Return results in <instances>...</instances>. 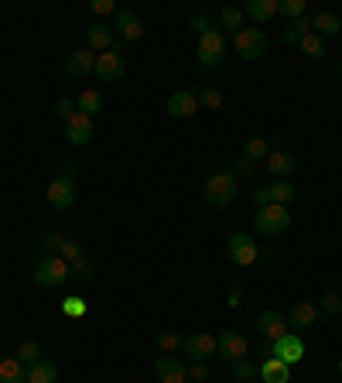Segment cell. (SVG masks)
Returning <instances> with one entry per match:
<instances>
[{"mask_svg":"<svg viewBox=\"0 0 342 383\" xmlns=\"http://www.w3.org/2000/svg\"><path fill=\"white\" fill-rule=\"evenodd\" d=\"M237 175L230 171V168H223V171H216L209 181H206V188H202V199L212 205V209H226V205H233L237 199Z\"/></svg>","mask_w":342,"mask_h":383,"instance_id":"obj_1","label":"cell"},{"mask_svg":"<svg viewBox=\"0 0 342 383\" xmlns=\"http://www.w3.org/2000/svg\"><path fill=\"white\" fill-rule=\"evenodd\" d=\"M254 226H257V233L261 236H281V233L291 226V212L288 205H263V209H257V216H254Z\"/></svg>","mask_w":342,"mask_h":383,"instance_id":"obj_2","label":"cell"},{"mask_svg":"<svg viewBox=\"0 0 342 383\" xmlns=\"http://www.w3.org/2000/svg\"><path fill=\"white\" fill-rule=\"evenodd\" d=\"M65 281H69V260L48 254L34 264V284L38 287H62Z\"/></svg>","mask_w":342,"mask_h":383,"instance_id":"obj_3","label":"cell"},{"mask_svg":"<svg viewBox=\"0 0 342 383\" xmlns=\"http://www.w3.org/2000/svg\"><path fill=\"white\" fill-rule=\"evenodd\" d=\"M216 353L230 363H239V359H250V339L239 332V329H223L216 335Z\"/></svg>","mask_w":342,"mask_h":383,"instance_id":"obj_4","label":"cell"},{"mask_svg":"<svg viewBox=\"0 0 342 383\" xmlns=\"http://www.w3.org/2000/svg\"><path fill=\"white\" fill-rule=\"evenodd\" d=\"M199 65H206V69H216L223 58H226V34L219 31V27H212L206 31L202 38H199Z\"/></svg>","mask_w":342,"mask_h":383,"instance_id":"obj_5","label":"cell"},{"mask_svg":"<svg viewBox=\"0 0 342 383\" xmlns=\"http://www.w3.org/2000/svg\"><path fill=\"white\" fill-rule=\"evenodd\" d=\"M233 48H237L239 58L257 62L263 51H267V34H263L261 27H243V31H237V38H233Z\"/></svg>","mask_w":342,"mask_h":383,"instance_id":"obj_6","label":"cell"},{"mask_svg":"<svg viewBox=\"0 0 342 383\" xmlns=\"http://www.w3.org/2000/svg\"><path fill=\"white\" fill-rule=\"evenodd\" d=\"M226 254H230V260H233L237 267H254L257 257H261V250L254 247V236H246V233H233V236L226 240Z\"/></svg>","mask_w":342,"mask_h":383,"instance_id":"obj_7","label":"cell"},{"mask_svg":"<svg viewBox=\"0 0 342 383\" xmlns=\"http://www.w3.org/2000/svg\"><path fill=\"white\" fill-rule=\"evenodd\" d=\"M127 72V62H124V51L120 48H110L103 55H96V69H93V76L103 79V82H120Z\"/></svg>","mask_w":342,"mask_h":383,"instance_id":"obj_8","label":"cell"},{"mask_svg":"<svg viewBox=\"0 0 342 383\" xmlns=\"http://www.w3.org/2000/svg\"><path fill=\"white\" fill-rule=\"evenodd\" d=\"M65 141L72 144V148H86L89 141H93V117H86V113H72L69 120H65Z\"/></svg>","mask_w":342,"mask_h":383,"instance_id":"obj_9","label":"cell"},{"mask_svg":"<svg viewBox=\"0 0 342 383\" xmlns=\"http://www.w3.org/2000/svg\"><path fill=\"white\" fill-rule=\"evenodd\" d=\"M284 318H288V329H291V332L301 335L305 329H312L322 315H318V305H312V301H294Z\"/></svg>","mask_w":342,"mask_h":383,"instance_id":"obj_10","label":"cell"},{"mask_svg":"<svg viewBox=\"0 0 342 383\" xmlns=\"http://www.w3.org/2000/svg\"><path fill=\"white\" fill-rule=\"evenodd\" d=\"M274 359H281V363H288V366L301 363V359H305V339L298 332L281 335V339L274 342Z\"/></svg>","mask_w":342,"mask_h":383,"instance_id":"obj_11","label":"cell"},{"mask_svg":"<svg viewBox=\"0 0 342 383\" xmlns=\"http://www.w3.org/2000/svg\"><path fill=\"white\" fill-rule=\"evenodd\" d=\"M182 349H185V356H192L195 363H206L209 356H216V335H209V332L188 335V339H182Z\"/></svg>","mask_w":342,"mask_h":383,"instance_id":"obj_12","label":"cell"},{"mask_svg":"<svg viewBox=\"0 0 342 383\" xmlns=\"http://www.w3.org/2000/svg\"><path fill=\"white\" fill-rule=\"evenodd\" d=\"M168 117L171 120H188V117H195V110H199V100H195V93H188V89H178V93H171L168 96Z\"/></svg>","mask_w":342,"mask_h":383,"instance_id":"obj_13","label":"cell"},{"mask_svg":"<svg viewBox=\"0 0 342 383\" xmlns=\"http://www.w3.org/2000/svg\"><path fill=\"white\" fill-rule=\"evenodd\" d=\"M45 250H48L52 257H62V260H69V264L82 257V247H79V243H76L72 236H62V233H48V236H45Z\"/></svg>","mask_w":342,"mask_h":383,"instance_id":"obj_14","label":"cell"},{"mask_svg":"<svg viewBox=\"0 0 342 383\" xmlns=\"http://www.w3.org/2000/svg\"><path fill=\"white\" fill-rule=\"evenodd\" d=\"M45 199H48V205L58 209V212H62V209H69V205L76 202V181H69V178H62V175H58V178L48 185Z\"/></svg>","mask_w":342,"mask_h":383,"instance_id":"obj_15","label":"cell"},{"mask_svg":"<svg viewBox=\"0 0 342 383\" xmlns=\"http://www.w3.org/2000/svg\"><path fill=\"white\" fill-rule=\"evenodd\" d=\"M154 377H158V383H185L188 380V366L178 356H161L154 363Z\"/></svg>","mask_w":342,"mask_h":383,"instance_id":"obj_16","label":"cell"},{"mask_svg":"<svg viewBox=\"0 0 342 383\" xmlns=\"http://www.w3.org/2000/svg\"><path fill=\"white\" fill-rule=\"evenodd\" d=\"M96 69V51L89 48H79V51H72L69 58H65V76H72V79H82V76H89Z\"/></svg>","mask_w":342,"mask_h":383,"instance_id":"obj_17","label":"cell"},{"mask_svg":"<svg viewBox=\"0 0 342 383\" xmlns=\"http://www.w3.org/2000/svg\"><path fill=\"white\" fill-rule=\"evenodd\" d=\"M113 18H117L113 27H117V34H120L124 41H140V38H144V21H140L133 11H117Z\"/></svg>","mask_w":342,"mask_h":383,"instance_id":"obj_18","label":"cell"},{"mask_svg":"<svg viewBox=\"0 0 342 383\" xmlns=\"http://www.w3.org/2000/svg\"><path fill=\"white\" fill-rule=\"evenodd\" d=\"M257 329H261L263 339H270V342H277L281 335H288V318L281 315V311H261V318H257Z\"/></svg>","mask_w":342,"mask_h":383,"instance_id":"obj_19","label":"cell"},{"mask_svg":"<svg viewBox=\"0 0 342 383\" xmlns=\"http://www.w3.org/2000/svg\"><path fill=\"white\" fill-rule=\"evenodd\" d=\"M312 31H315L318 38H336V34L342 31L339 14H332V11H318V14H312Z\"/></svg>","mask_w":342,"mask_h":383,"instance_id":"obj_20","label":"cell"},{"mask_svg":"<svg viewBox=\"0 0 342 383\" xmlns=\"http://www.w3.org/2000/svg\"><path fill=\"white\" fill-rule=\"evenodd\" d=\"M261 380L263 383H291V366L270 356L267 363H261Z\"/></svg>","mask_w":342,"mask_h":383,"instance_id":"obj_21","label":"cell"},{"mask_svg":"<svg viewBox=\"0 0 342 383\" xmlns=\"http://www.w3.org/2000/svg\"><path fill=\"white\" fill-rule=\"evenodd\" d=\"M58 380V366L52 359H38L27 366V383H55Z\"/></svg>","mask_w":342,"mask_h":383,"instance_id":"obj_22","label":"cell"},{"mask_svg":"<svg viewBox=\"0 0 342 383\" xmlns=\"http://www.w3.org/2000/svg\"><path fill=\"white\" fill-rule=\"evenodd\" d=\"M0 383H27V370L18 356L0 359Z\"/></svg>","mask_w":342,"mask_h":383,"instance_id":"obj_23","label":"cell"},{"mask_svg":"<svg viewBox=\"0 0 342 383\" xmlns=\"http://www.w3.org/2000/svg\"><path fill=\"white\" fill-rule=\"evenodd\" d=\"M267 171L274 178H288L291 171H294V157L288 151H270L267 154Z\"/></svg>","mask_w":342,"mask_h":383,"instance_id":"obj_24","label":"cell"},{"mask_svg":"<svg viewBox=\"0 0 342 383\" xmlns=\"http://www.w3.org/2000/svg\"><path fill=\"white\" fill-rule=\"evenodd\" d=\"M243 14L263 25V21H270V18L277 14V0H246V4H243Z\"/></svg>","mask_w":342,"mask_h":383,"instance_id":"obj_25","label":"cell"},{"mask_svg":"<svg viewBox=\"0 0 342 383\" xmlns=\"http://www.w3.org/2000/svg\"><path fill=\"white\" fill-rule=\"evenodd\" d=\"M76 110L96 120V117L103 113V96H100L96 89H82V93H79V100H76Z\"/></svg>","mask_w":342,"mask_h":383,"instance_id":"obj_26","label":"cell"},{"mask_svg":"<svg viewBox=\"0 0 342 383\" xmlns=\"http://www.w3.org/2000/svg\"><path fill=\"white\" fill-rule=\"evenodd\" d=\"M89 48L100 51V55L113 48V27H106V25H93V27H89Z\"/></svg>","mask_w":342,"mask_h":383,"instance_id":"obj_27","label":"cell"},{"mask_svg":"<svg viewBox=\"0 0 342 383\" xmlns=\"http://www.w3.org/2000/svg\"><path fill=\"white\" fill-rule=\"evenodd\" d=\"M267 192H270V202L274 205H288L298 192H294V185H291L288 178H277L274 185H267Z\"/></svg>","mask_w":342,"mask_h":383,"instance_id":"obj_28","label":"cell"},{"mask_svg":"<svg viewBox=\"0 0 342 383\" xmlns=\"http://www.w3.org/2000/svg\"><path fill=\"white\" fill-rule=\"evenodd\" d=\"M243 21H246V14H243V7H223V14H219V31L226 27V31H243Z\"/></svg>","mask_w":342,"mask_h":383,"instance_id":"obj_29","label":"cell"},{"mask_svg":"<svg viewBox=\"0 0 342 383\" xmlns=\"http://www.w3.org/2000/svg\"><path fill=\"white\" fill-rule=\"evenodd\" d=\"M298 48H301V55H308L312 62H318V58H325V41L318 38L315 31H312V34H305V38L298 41Z\"/></svg>","mask_w":342,"mask_h":383,"instance_id":"obj_30","label":"cell"},{"mask_svg":"<svg viewBox=\"0 0 342 383\" xmlns=\"http://www.w3.org/2000/svg\"><path fill=\"white\" fill-rule=\"evenodd\" d=\"M69 281H76V284H89V281H93V264H89L86 257H79V260H72V264H69Z\"/></svg>","mask_w":342,"mask_h":383,"instance_id":"obj_31","label":"cell"},{"mask_svg":"<svg viewBox=\"0 0 342 383\" xmlns=\"http://www.w3.org/2000/svg\"><path fill=\"white\" fill-rule=\"evenodd\" d=\"M267 154H270V148H267L263 137H250V141L243 144V157H250L254 164H257V161H267Z\"/></svg>","mask_w":342,"mask_h":383,"instance_id":"obj_32","label":"cell"},{"mask_svg":"<svg viewBox=\"0 0 342 383\" xmlns=\"http://www.w3.org/2000/svg\"><path fill=\"white\" fill-rule=\"evenodd\" d=\"M233 377L243 383L257 380L261 377V363H254V359H239V363H233Z\"/></svg>","mask_w":342,"mask_h":383,"instance_id":"obj_33","label":"cell"},{"mask_svg":"<svg viewBox=\"0 0 342 383\" xmlns=\"http://www.w3.org/2000/svg\"><path fill=\"white\" fill-rule=\"evenodd\" d=\"M277 14H284V18H291V21H298V18L308 14V7H305V0H277Z\"/></svg>","mask_w":342,"mask_h":383,"instance_id":"obj_34","label":"cell"},{"mask_svg":"<svg viewBox=\"0 0 342 383\" xmlns=\"http://www.w3.org/2000/svg\"><path fill=\"white\" fill-rule=\"evenodd\" d=\"M195 100H199V106H206V110H219V106H223V93L212 89V86H206V89L195 93Z\"/></svg>","mask_w":342,"mask_h":383,"instance_id":"obj_35","label":"cell"},{"mask_svg":"<svg viewBox=\"0 0 342 383\" xmlns=\"http://www.w3.org/2000/svg\"><path fill=\"white\" fill-rule=\"evenodd\" d=\"M14 356L21 359V363H27V366H31V363H38V359H41V346L27 339V342H21V346H18V353H14Z\"/></svg>","mask_w":342,"mask_h":383,"instance_id":"obj_36","label":"cell"},{"mask_svg":"<svg viewBox=\"0 0 342 383\" xmlns=\"http://www.w3.org/2000/svg\"><path fill=\"white\" fill-rule=\"evenodd\" d=\"M339 311H342L339 294H322V305H318V315H322V318H332V315H339Z\"/></svg>","mask_w":342,"mask_h":383,"instance_id":"obj_37","label":"cell"},{"mask_svg":"<svg viewBox=\"0 0 342 383\" xmlns=\"http://www.w3.org/2000/svg\"><path fill=\"white\" fill-rule=\"evenodd\" d=\"M154 342H158L161 353H175V349L182 346V335H178V332H158V339H154Z\"/></svg>","mask_w":342,"mask_h":383,"instance_id":"obj_38","label":"cell"},{"mask_svg":"<svg viewBox=\"0 0 342 383\" xmlns=\"http://www.w3.org/2000/svg\"><path fill=\"white\" fill-rule=\"evenodd\" d=\"M65 315H69V318H82V315H86V301H82L79 294H72V298H65Z\"/></svg>","mask_w":342,"mask_h":383,"instance_id":"obj_39","label":"cell"},{"mask_svg":"<svg viewBox=\"0 0 342 383\" xmlns=\"http://www.w3.org/2000/svg\"><path fill=\"white\" fill-rule=\"evenodd\" d=\"M188 25H192V31H195V34H199V38H202V34H206V31H212V21H209V14H202V11H195V14H192V21H188Z\"/></svg>","mask_w":342,"mask_h":383,"instance_id":"obj_40","label":"cell"},{"mask_svg":"<svg viewBox=\"0 0 342 383\" xmlns=\"http://www.w3.org/2000/svg\"><path fill=\"white\" fill-rule=\"evenodd\" d=\"M270 356H274V342H270V339H261V342L254 346V363H267Z\"/></svg>","mask_w":342,"mask_h":383,"instance_id":"obj_41","label":"cell"},{"mask_svg":"<svg viewBox=\"0 0 342 383\" xmlns=\"http://www.w3.org/2000/svg\"><path fill=\"white\" fill-rule=\"evenodd\" d=\"M254 168H257V164H254L250 157H243V154H239L237 164H233V175H237V178H250V175H254Z\"/></svg>","mask_w":342,"mask_h":383,"instance_id":"obj_42","label":"cell"},{"mask_svg":"<svg viewBox=\"0 0 342 383\" xmlns=\"http://www.w3.org/2000/svg\"><path fill=\"white\" fill-rule=\"evenodd\" d=\"M89 11L103 18V14H117V4L113 0H89Z\"/></svg>","mask_w":342,"mask_h":383,"instance_id":"obj_43","label":"cell"},{"mask_svg":"<svg viewBox=\"0 0 342 383\" xmlns=\"http://www.w3.org/2000/svg\"><path fill=\"white\" fill-rule=\"evenodd\" d=\"M291 31H294L298 38H305V34H312V14H305V18H298V21H291Z\"/></svg>","mask_w":342,"mask_h":383,"instance_id":"obj_44","label":"cell"},{"mask_svg":"<svg viewBox=\"0 0 342 383\" xmlns=\"http://www.w3.org/2000/svg\"><path fill=\"white\" fill-rule=\"evenodd\" d=\"M206 377H209V366H206V363H192V366H188V380L192 383H202Z\"/></svg>","mask_w":342,"mask_h":383,"instance_id":"obj_45","label":"cell"},{"mask_svg":"<svg viewBox=\"0 0 342 383\" xmlns=\"http://www.w3.org/2000/svg\"><path fill=\"white\" fill-rule=\"evenodd\" d=\"M55 113H58L62 120H69V117L76 113V103H72V100H58V103H55Z\"/></svg>","mask_w":342,"mask_h":383,"instance_id":"obj_46","label":"cell"},{"mask_svg":"<svg viewBox=\"0 0 342 383\" xmlns=\"http://www.w3.org/2000/svg\"><path fill=\"white\" fill-rule=\"evenodd\" d=\"M76 175H79V164L76 161H62V178L76 181Z\"/></svg>","mask_w":342,"mask_h":383,"instance_id":"obj_47","label":"cell"},{"mask_svg":"<svg viewBox=\"0 0 342 383\" xmlns=\"http://www.w3.org/2000/svg\"><path fill=\"white\" fill-rule=\"evenodd\" d=\"M254 205H257V209H263V205H270V192H267V185L254 192Z\"/></svg>","mask_w":342,"mask_h":383,"instance_id":"obj_48","label":"cell"},{"mask_svg":"<svg viewBox=\"0 0 342 383\" xmlns=\"http://www.w3.org/2000/svg\"><path fill=\"white\" fill-rule=\"evenodd\" d=\"M298 41H301V38H298V34H294V31H284V45H298Z\"/></svg>","mask_w":342,"mask_h":383,"instance_id":"obj_49","label":"cell"},{"mask_svg":"<svg viewBox=\"0 0 342 383\" xmlns=\"http://www.w3.org/2000/svg\"><path fill=\"white\" fill-rule=\"evenodd\" d=\"M230 305H233V308L239 305V287H233V291H230Z\"/></svg>","mask_w":342,"mask_h":383,"instance_id":"obj_50","label":"cell"},{"mask_svg":"<svg viewBox=\"0 0 342 383\" xmlns=\"http://www.w3.org/2000/svg\"><path fill=\"white\" fill-rule=\"evenodd\" d=\"M336 370H339V377H342V359H339V366H336Z\"/></svg>","mask_w":342,"mask_h":383,"instance_id":"obj_51","label":"cell"},{"mask_svg":"<svg viewBox=\"0 0 342 383\" xmlns=\"http://www.w3.org/2000/svg\"><path fill=\"white\" fill-rule=\"evenodd\" d=\"M339 76H342V62H339Z\"/></svg>","mask_w":342,"mask_h":383,"instance_id":"obj_52","label":"cell"}]
</instances>
